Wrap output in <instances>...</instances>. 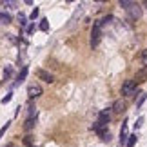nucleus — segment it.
Segmentation results:
<instances>
[{"label":"nucleus","instance_id":"obj_1","mask_svg":"<svg viewBox=\"0 0 147 147\" xmlns=\"http://www.w3.org/2000/svg\"><path fill=\"white\" fill-rule=\"evenodd\" d=\"M100 27H102V20H96V22H94L93 31H91V47H93V49L100 44V38H102V31H100Z\"/></svg>","mask_w":147,"mask_h":147},{"label":"nucleus","instance_id":"obj_2","mask_svg":"<svg viewBox=\"0 0 147 147\" xmlns=\"http://www.w3.org/2000/svg\"><path fill=\"white\" fill-rule=\"evenodd\" d=\"M134 93H136V82L134 80L123 82V86H122V94L123 96H133Z\"/></svg>","mask_w":147,"mask_h":147},{"label":"nucleus","instance_id":"obj_3","mask_svg":"<svg viewBox=\"0 0 147 147\" xmlns=\"http://www.w3.org/2000/svg\"><path fill=\"white\" fill-rule=\"evenodd\" d=\"M111 118H113V109H104V111H100L98 113V120L100 123H104V125H107V123L111 122Z\"/></svg>","mask_w":147,"mask_h":147},{"label":"nucleus","instance_id":"obj_4","mask_svg":"<svg viewBox=\"0 0 147 147\" xmlns=\"http://www.w3.org/2000/svg\"><path fill=\"white\" fill-rule=\"evenodd\" d=\"M127 13H129V16H131L133 20H138L140 16H142V7H140L138 4H133L131 7L127 9Z\"/></svg>","mask_w":147,"mask_h":147},{"label":"nucleus","instance_id":"obj_5","mask_svg":"<svg viewBox=\"0 0 147 147\" xmlns=\"http://www.w3.org/2000/svg\"><path fill=\"white\" fill-rule=\"evenodd\" d=\"M27 94H29V98H36V96H40V94H42V87H40V86H36V84H33V86L27 87Z\"/></svg>","mask_w":147,"mask_h":147},{"label":"nucleus","instance_id":"obj_6","mask_svg":"<svg viewBox=\"0 0 147 147\" xmlns=\"http://www.w3.org/2000/svg\"><path fill=\"white\" fill-rule=\"evenodd\" d=\"M36 76L40 78V80L47 82V84H51V82L55 80V78H53V75H51V73H47L46 69H38V71H36Z\"/></svg>","mask_w":147,"mask_h":147},{"label":"nucleus","instance_id":"obj_7","mask_svg":"<svg viewBox=\"0 0 147 147\" xmlns=\"http://www.w3.org/2000/svg\"><path fill=\"white\" fill-rule=\"evenodd\" d=\"M127 120L123 122V125H122V129H120V144L122 145H125L127 144Z\"/></svg>","mask_w":147,"mask_h":147},{"label":"nucleus","instance_id":"obj_8","mask_svg":"<svg viewBox=\"0 0 147 147\" xmlns=\"http://www.w3.org/2000/svg\"><path fill=\"white\" fill-rule=\"evenodd\" d=\"M125 111V104H123V100H116L115 104H113V113H116V115H120V113Z\"/></svg>","mask_w":147,"mask_h":147},{"label":"nucleus","instance_id":"obj_9","mask_svg":"<svg viewBox=\"0 0 147 147\" xmlns=\"http://www.w3.org/2000/svg\"><path fill=\"white\" fill-rule=\"evenodd\" d=\"M35 123H36V118H27L26 123H24V129L26 131H31V129L35 127Z\"/></svg>","mask_w":147,"mask_h":147},{"label":"nucleus","instance_id":"obj_10","mask_svg":"<svg viewBox=\"0 0 147 147\" xmlns=\"http://www.w3.org/2000/svg\"><path fill=\"white\" fill-rule=\"evenodd\" d=\"M26 75H27V67H24V69L20 71V75H18V78H16V84H15V86H18L20 82H24V78H26Z\"/></svg>","mask_w":147,"mask_h":147},{"label":"nucleus","instance_id":"obj_11","mask_svg":"<svg viewBox=\"0 0 147 147\" xmlns=\"http://www.w3.org/2000/svg\"><path fill=\"white\" fill-rule=\"evenodd\" d=\"M0 22H2V24H9V22H11L9 13H0Z\"/></svg>","mask_w":147,"mask_h":147},{"label":"nucleus","instance_id":"obj_12","mask_svg":"<svg viewBox=\"0 0 147 147\" xmlns=\"http://www.w3.org/2000/svg\"><path fill=\"white\" fill-rule=\"evenodd\" d=\"M136 138H138L136 134H131V136L127 138V144H125V147H133L134 144H136Z\"/></svg>","mask_w":147,"mask_h":147},{"label":"nucleus","instance_id":"obj_13","mask_svg":"<svg viewBox=\"0 0 147 147\" xmlns=\"http://www.w3.org/2000/svg\"><path fill=\"white\" fill-rule=\"evenodd\" d=\"M100 138L104 140V142H109V140H111V133L105 129V131H102V133H100Z\"/></svg>","mask_w":147,"mask_h":147},{"label":"nucleus","instance_id":"obj_14","mask_svg":"<svg viewBox=\"0 0 147 147\" xmlns=\"http://www.w3.org/2000/svg\"><path fill=\"white\" fill-rule=\"evenodd\" d=\"M145 100H147V93H142V94L138 96V100H136V107H140V105H142Z\"/></svg>","mask_w":147,"mask_h":147},{"label":"nucleus","instance_id":"obj_15","mask_svg":"<svg viewBox=\"0 0 147 147\" xmlns=\"http://www.w3.org/2000/svg\"><path fill=\"white\" fill-rule=\"evenodd\" d=\"M40 29H42V31H47V29H49L47 18H42V20H40Z\"/></svg>","mask_w":147,"mask_h":147},{"label":"nucleus","instance_id":"obj_16","mask_svg":"<svg viewBox=\"0 0 147 147\" xmlns=\"http://www.w3.org/2000/svg\"><path fill=\"white\" fill-rule=\"evenodd\" d=\"M11 75H13V67H5L4 69V78L7 80V78H11Z\"/></svg>","mask_w":147,"mask_h":147},{"label":"nucleus","instance_id":"obj_17","mask_svg":"<svg viewBox=\"0 0 147 147\" xmlns=\"http://www.w3.org/2000/svg\"><path fill=\"white\" fill-rule=\"evenodd\" d=\"M133 4L134 2H131V0H120V5H122V7H125V9H129Z\"/></svg>","mask_w":147,"mask_h":147},{"label":"nucleus","instance_id":"obj_18","mask_svg":"<svg viewBox=\"0 0 147 147\" xmlns=\"http://www.w3.org/2000/svg\"><path fill=\"white\" fill-rule=\"evenodd\" d=\"M18 24H20L22 27H24V26L27 24V18H26V16H24V15H22V13L18 15Z\"/></svg>","mask_w":147,"mask_h":147},{"label":"nucleus","instance_id":"obj_19","mask_svg":"<svg viewBox=\"0 0 147 147\" xmlns=\"http://www.w3.org/2000/svg\"><path fill=\"white\" fill-rule=\"evenodd\" d=\"M142 125H144V116H140L138 120H136V123H134V129H140Z\"/></svg>","mask_w":147,"mask_h":147},{"label":"nucleus","instance_id":"obj_20","mask_svg":"<svg viewBox=\"0 0 147 147\" xmlns=\"http://www.w3.org/2000/svg\"><path fill=\"white\" fill-rule=\"evenodd\" d=\"M11 98H13V93H7V94L2 98V104H7V102H11Z\"/></svg>","mask_w":147,"mask_h":147},{"label":"nucleus","instance_id":"obj_21","mask_svg":"<svg viewBox=\"0 0 147 147\" xmlns=\"http://www.w3.org/2000/svg\"><path fill=\"white\" fill-rule=\"evenodd\" d=\"M9 125H11V122H7V123H4V127H2V129H0V138H2V136H4V133H5V131H7V127H9Z\"/></svg>","mask_w":147,"mask_h":147},{"label":"nucleus","instance_id":"obj_22","mask_svg":"<svg viewBox=\"0 0 147 147\" xmlns=\"http://www.w3.org/2000/svg\"><path fill=\"white\" fill-rule=\"evenodd\" d=\"M24 144H26L27 147H31V145H33V136H26V138H24Z\"/></svg>","mask_w":147,"mask_h":147},{"label":"nucleus","instance_id":"obj_23","mask_svg":"<svg viewBox=\"0 0 147 147\" xmlns=\"http://www.w3.org/2000/svg\"><path fill=\"white\" fill-rule=\"evenodd\" d=\"M38 13H40V11H38V7H36V9H33V13H31V16H29V18H31V20H36Z\"/></svg>","mask_w":147,"mask_h":147},{"label":"nucleus","instance_id":"obj_24","mask_svg":"<svg viewBox=\"0 0 147 147\" xmlns=\"http://www.w3.org/2000/svg\"><path fill=\"white\" fill-rule=\"evenodd\" d=\"M142 62H144V65H147V49L142 53Z\"/></svg>","mask_w":147,"mask_h":147},{"label":"nucleus","instance_id":"obj_25","mask_svg":"<svg viewBox=\"0 0 147 147\" xmlns=\"http://www.w3.org/2000/svg\"><path fill=\"white\" fill-rule=\"evenodd\" d=\"M33 31H35V24H29V26H27V33H29V35H31Z\"/></svg>","mask_w":147,"mask_h":147},{"label":"nucleus","instance_id":"obj_26","mask_svg":"<svg viewBox=\"0 0 147 147\" xmlns=\"http://www.w3.org/2000/svg\"><path fill=\"white\" fill-rule=\"evenodd\" d=\"M5 5H9V7H16V2H11V0H9V2H5Z\"/></svg>","mask_w":147,"mask_h":147},{"label":"nucleus","instance_id":"obj_27","mask_svg":"<svg viewBox=\"0 0 147 147\" xmlns=\"http://www.w3.org/2000/svg\"><path fill=\"white\" fill-rule=\"evenodd\" d=\"M5 147H13V145H5Z\"/></svg>","mask_w":147,"mask_h":147}]
</instances>
